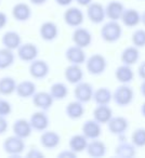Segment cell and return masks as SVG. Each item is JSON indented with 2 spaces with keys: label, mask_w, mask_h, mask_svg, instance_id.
Wrapping results in <instances>:
<instances>
[{
  "label": "cell",
  "mask_w": 145,
  "mask_h": 158,
  "mask_svg": "<svg viewBox=\"0 0 145 158\" xmlns=\"http://www.w3.org/2000/svg\"><path fill=\"white\" fill-rule=\"evenodd\" d=\"M138 75L141 79L145 80V61H143L142 63L139 65L138 67Z\"/></svg>",
  "instance_id": "cell-43"
},
{
  "label": "cell",
  "mask_w": 145,
  "mask_h": 158,
  "mask_svg": "<svg viewBox=\"0 0 145 158\" xmlns=\"http://www.w3.org/2000/svg\"><path fill=\"white\" fill-rule=\"evenodd\" d=\"M16 51H18L19 59L23 62H28V63H31L34 60L37 59L38 53H39L37 46L35 44H31V42L22 44Z\"/></svg>",
  "instance_id": "cell-9"
},
{
  "label": "cell",
  "mask_w": 145,
  "mask_h": 158,
  "mask_svg": "<svg viewBox=\"0 0 145 158\" xmlns=\"http://www.w3.org/2000/svg\"><path fill=\"white\" fill-rule=\"evenodd\" d=\"M12 16L18 22H26L31 16V9L27 3L19 2L12 8Z\"/></svg>",
  "instance_id": "cell-21"
},
{
  "label": "cell",
  "mask_w": 145,
  "mask_h": 158,
  "mask_svg": "<svg viewBox=\"0 0 145 158\" xmlns=\"http://www.w3.org/2000/svg\"><path fill=\"white\" fill-rule=\"evenodd\" d=\"M63 19L66 25H68L69 27H72V28H76V27H79L84 23L85 15L79 8L70 7L64 12Z\"/></svg>",
  "instance_id": "cell-6"
},
{
  "label": "cell",
  "mask_w": 145,
  "mask_h": 158,
  "mask_svg": "<svg viewBox=\"0 0 145 158\" xmlns=\"http://www.w3.org/2000/svg\"><path fill=\"white\" fill-rule=\"evenodd\" d=\"M12 112V105L9 101L5 99H0V116L7 117Z\"/></svg>",
  "instance_id": "cell-38"
},
{
  "label": "cell",
  "mask_w": 145,
  "mask_h": 158,
  "mask_svg": "<svg viewBox=\"0 0 145 158\" xmlns=\"http://www.w3.org/2000/svg\"><path fill=\"white\" fill-rule=\"evenodd\" d=\"M139 59H140V51L135 46L127 47L120 54L121 63L126 64V65H134L135 63H138Z\"/></svg>",
  "instance_id": "cell-24"
},
{
  "label": "cell",
  "mask_w": 145,
  "mask_h": 158,
  "mask_svg": "<svg viewBox=\"0 0 145 158\" xmlns=\"http://www.w3.org/2000/svg\"><path fill=\"white\" fill-rule=\"evenodd\" d=\"M1 44H3L5 48H8L10 50H18L19 47L22 44V38L18 31H8L3 34L1 38Z\"/></svg>",
  "instance_id": "cell-20"
},
{
  "label": "cell",
  "mask_w": 145,
  "mask_h": 158,
  "mask_svg": "<svg viewBox=\"0 0 145 158\" xmlns=\"http://www.w3.org/2000/svg\"><path fill=\"white\" fill-rule=\"evenodd\" d=\"M29 123L34 130L44 132V130L48 129L50 120H49L48 115L46 114V110H40V112H35L31 115L29 118Z\"/></svg>",
  "instance_id": "cell-15"
},
{
  "label": "cell",
  "mask_w": 145,
  "mask_h": 158,
  "mask_svg": "<svg viewBox=\"0 0 145 158\" xmlns=\"http://www.w3.org/2000/svg\"><path fill=\"white\" fill-rule=\"evenodd\" d=\"M59 158H76L77 157V153H75L74 151H72L70 148L65 149V151L61 152V153L57 155Z\"/></svg>",
  "instance_id": "cell-39"
},
{
  "label": "cell",
  "mask_w": 145,
  "mask_h": 158,
  "mask_svg": "<svg viewBox=\"0 0 145 158\" xmlns=\"http://www.w3.org/2000/svg\"><path fill=\"white\" fill-rule=\"evenodd\" d=\"M140 91H141V94L145 98V80H143V82L141 84V87H140Z\"/></svg>",
  "instance_id": "cell-47"
},
{
  "label": "cell",
  "mask_w": 145,
  "mask_h": 158,
  "mask_svg": "<svg viewBox=\"0 0 145 158\" xmlns=\"http://www.w3.org/2000/svg\"><path fill=\"white\" fill-rule=\"evenodd\" d=\"M132 44L138 48H143L145 47V29H136L132 34L131 37Z\"/></svg>",
  "instance_id": "cell-37"
},
{
  "label": "cell",
  "mask_w": 145,
  "mask_h": 158,
  "mask_svg": "<svg viewBox=\"0 0 145 158\" xmlns=\"http://www.w3.org/2000/svg\"><path fill=\"white\" fill-rule=\"evenodd\" d=\"M93 87L91 84L86 81H80L76 85L75 89H74V97L77 101L81 102V103H88L93 99Z\"/></svg>",
  "instance_id": "cell-5"
},
{
  "label": "cell",
  "mask_w": 145,
  "mask_h": 158,
  "mask_svg": "<svg viewBox=\"0 0 145 158\" xmlns=\"http://www.w3.org/2000/svg\"><path fill=\"white\" fill-rule=\"evenodd\" d=\"M86 67L89 74L93 75V76H99V75L103 74L107 68V61L104 55L95 53V54L89 56V59H87Z\"/></svg>",
  "instance_id": "cell-3"
},
{
  "label": "cell",
  "mask_w": 145,
  "mask_h": 158,
  "mask_svg": "<svg viewBox=\"0 0 145 158\" xmlns=\"http://www.w3.org/2000/svg\"><path fill=\"white\" fill-rule=\"evenodd\" d=\"M50 93L54 101H61L68 95V88L63 82H54L50 87Z\"/></svg>",
  "instance_id": "cell-35"
},
{
  "label": "cell",
  "mask_w": 145,
  "mask_h": 158,
  "mask_svg": "<svg viewBox=\"0 0 145 158\" xmlns=\"http://www.w3.org/2000/svg\"><path fill=\"white\" fill-rule=\"evenodd\" d=\"M75 1L79 6H81V7H88V6L92 2V0H75Z\"/></svg>",
  "instance_id": "cell-45"
},
{
  "label": "cell",
  "mask_w": 145,
  "mask_h": 158,
  "mask_svg": "<svg viewBox=\"0 0 145 158\" xmlns=\"http://www.w3.org/2000/svg\"><path fill=\"white\" fill-rule=\"evenodd\" d=\"M65 57L69 64H77V65H81L87 61V55L84 48H80L76 44L68 47L66 49Z\"/></svg>",
  "instance_id": "cell-11"
},
{
  "label": "cell",
  "mask_w": 145,
  "mask_h": 158,
  "mask_svg": "<svg viewBox=\"0 0 145 158\" xmlns=\"http://www.w3.org/2000/svg\"><path fill=\"white\" fill-rule=\"evenodd\" d=\"M27 157L29 158H41L44 157V153L40 152L39 149H36V148H31L28 153L26 154Z\"/></svg>",
  "instance_id": "cell-41"
},
{
  "label": "cell",
  "mask_w": 145,
  "mask_h": 158,
  "mask_svg": "<svg viewBox=\"0 0 145 158\" xmlns=\"http://www.w3.org/2000/svg\"><path fill=\"white\" fill-rule=\"evenodd\" d=\"M92 100L97 105H108L113 101V92L106 87H101L94 91Z\"/></svg>",
  "instance_id": "cell-32"
},
{
  "label": "cell",
  "mask_w": 145,
  "mask_h": 158,
  "mask_svg": "<svg viewBox=\"0 0 145 158\" xmlns=\"http://www.w3.org/2000/svg\"><path fill=\"white\" fill-rule=\"evenodd\" d=\"M15 92L22 99H28V98H33V95L37 92V87L34 81L23 80L16 85Z\"/></svg>",
  "instance_id": "cell-22"
},
{
  "label": "cell",
  "mask_w": 145,
  "mask_h": 158,
  "mask_svg": "<svg viewBox=\"0 0 145 158\" xmlns=\"http://www.w3.org/2000/svg\"><path fill=\"white\" fill-rule=\"evenodd\" d=\"M131 142L136 147H145V128H138L131 135Z\"/></svg>",
  "instance_id": "cell-36"
},
{
  "label": "cell",
  "mask_w": 145,
  "mask_h": 158,
  "mask_svg": "<svg viewBox=\"0 0 145 158\" xmlns=\"http://www.w3.org/2000/svg\"><path fill=\"white\" fill-rule=\"evenodd\" d=\"M39 35L41 39L44 40V41H53L54 39H56L57 35H59L57 25L54 22H51V21L44 22L39 28Z\"/></svg>",
  "instance_id": "cell-17"
},
{
  "label": "cell",
  "mask_w": 145,
  "mask_h": 158,
  "mask_svg": "<svg viewBox=\"0 0 145 158\" xmlns=\"http://www.w3.org/2000/svg\"><path fill=\"white\" fill-rule=\"evenodd\" d=\"M125 11V6L120 1H110L105 7L106 18L112 21H119Z\"/></svg>",
  "instance_id": "cell-25"
},
{
  "label": "cell",
  "mask_w": 145,
  "mask_h": 158,
  "mask_svg": "<svg viewBox=\"0 0 145 158\" xmlns=\"http://www.w3.org/2000/svg\"><path fill=\"white\" fill-rule=\"evenodd\" d=\"M141 114H142L143 117L145 118V102L142 104V106H141Z\"/></svg>",
  "instance_id": "cell-48"
},
{
  "label": "cell",
  "mask_w": 145,
  "mask_h": 158,
  "mask_svg": "<svg viewBox=\"0 0 145 158\" xmlns=\"http://www.w3.org/2000/svg\"><path fill=\"white\" fill-rule=\"evenodd\" d=\"M9 129V123H8V120L6 119V117L0 116V135L5 134L6 132Z\"/></svg>",
  "instance_id": "cell-40"
},
{
  "label": "cell",
  "mask_w": 145,
  "mask_h": 158,
  "mask_svg": "<svg viewBox=\"0 0 145 158\" xmlns=\"http://www.w3.org/2000/svg\"><path fill=\"white\" fill-rule=\"evenodd\" d=\"M108 131L117 136H121L126 133L129 128V121L126 117L122 116H113V118L107 123Z\"/></svg>",
  "instance_id": "cell-8"
},
{
  "label": "cell",
  "mask_w": 145,
  "mask_h": 158,
  "mask_svg": "<svg viewBox=\"0 0 145 158\" xmlns=\"http://www.w3.org/2000/svg\"><path fill=\"white\" fill-rule=\"evenodd\" d=\"M121 35H122V28L118 21L110 20L101 28V37L107 44H114L118 41Z\"/></svg>",
  "instance_id": "cell-1"
},
{
  "label": "cell",
  "mask_w": 145,
  "mask_h": 158,
  "mask_svg": "<svg viewBox=\"0 0 145 158\" xmlns=\"http://www.w3.org/2000/svg\"><path fill=\"white\" fill-rule=\"evenodd\" d=\"M16 81L12 77L6 76L0 78V94L1 95H10L15 92Z\"/></svg>",
  "instance_id": "cell-34"
},
{
  "label": "cell",
  "mask_w": 145,
  "mask_h": 158,
  "mask_svg": "<svg viewBox=\"0 0 145 158\" xmlns=\"http://www.w3.org/2000/svg\"><path fill=\"white\" fill-rule=\"evenodd\" d=\"M120 21L126 27H135L141 23V14L135 9H125Z\"/></svg>",
  "instance_id": "cell-30"
},
{
  "label": "cell",
  "mask_w": 145,
  "mask_h": 158,
  "mask_svg": "<svg viewBox=\"0 0 145 158\" xmlns=\"http://www.w3.org/2000/svg\"><path fill=\"white\" fill-rule=\"evenodd\" d=\"M81 132L88 140H95V139H99L102 134L101 123H97L95 119L86 120L81 127Z\"/></svg>",
  "instance_id": "cell-14"
},
{
  "label": "cell",
  "mask_w": 145,
  "mask_h": 158,
  "mask_svg": "<svg viewBox=\"0 0 145 158\" xmlns=\"http://www.w3.org/2000/svg\"><path fill=\"white\" fill-rule=\"evenodd\" d=\"M29 1L35 6H41V5H44V3H46L48 0H29Z\"/></svg>",
  "instance_id": "cell-46"
},
{
  "label": "cell",
  "mask_w": 145,
  "mask_h": 158,
  "mask_svg": "<svg viewBox=\"0 0 145 158\" xmlns=\"http://www.w3.org/2000/svg\"><path fill=\"white\" fill-rule=\"evenodd\" d=\"M88 139L84 135V134H74L72 138L68 141V146L72 151H74L75 153H82L84 151L87 149L88 146Z\"/></svg>",
  "instance_id": "cell-31"
},
{
  "label": "cell",
  "mask_w": 145,
  "mask_h": 158,
  "mask_svg": "<svg viewBox=\"0 0 145 158\" xmlns=\"http://www.w3.org/2000/svg\"><path fill=\"white\" fill-rule=\"evenodd\" d=\"M3 151L10 156H19L25 151V142L24 139L20 138V136L13 135L8 136L5 141H3Z\"/></svg>",
  "instance_id": "cell-4"
},
{
  "label": "cell",
  "mask_w": 145,
  "mask_h": 158,
  "mask_svg": "<svg viewBox=\"0 0 145 158\" xmlns=\"http://www.w3.org/2000/svg\"><path fill=\"white\" fill-rule=\"evenodd\" d=\"M55 2L61 7H67L72 2V0H55Z\"/></svg>",
  "instance_id": "cell-44"
},
{
  "label": "cell",
  "mask_w": 145,
  "mask_h": 158,
  "mask_svg": "<svg viewBox=\"0 0 145 158\" xmlns=\"http://www.w3.org/2000/svg\"><path fill=\"white\" fill-rule=\"evenodd\" d=\"M8 24V16L5 12L0 11V29H2Z\"/></svg>",
  "instance_id": "cell-42"
},
{
  "label": "cell",
  "mask_w": 145,
  "mask_h": 158,
  "mask_svg": "<svg viewBox=\"0 0 145 158\" xmlns=\"http://www.w3.org/2000/svg\"><path fill=\"white\" fill-rule=\"evenodd\" d=\"M134 99V91L130 86L126 84H121L118 88L115 89L113 92V101L115 104L120 107L129 106Z\"/></svg>",
  "instance_id": "cell-2"
},
{
  "label": "cell",
  "mask_w": 145,
  "mask_h": 158,
  "mask_svg": "<svg viewBox=\"0 0 145 158\" xmlns=\"http://www.w3.org/2000/svg\"><path fill=\"white\" fill-rule=\"evenodd\" d=\"M86 152L91 157L100 158L105 156L106 152H107V147H106L104 142L100 141L99 139H95V140H90V142L88 143Z\"/></svg>",
  "instance_id": "cell-23"
},
{
  "label": "cell",
  "mask_w": 145,
  "mask_h": 158,
  "mask_svg": "<svg viewBox=\"0 0 145 158\" xmlns=\"http://www.w3.org/2000/svg\"><path fill=\"white\" fill-rule=\"evenodd\" d=\"M141 23H142V24L145 26V11L141 14Z\"/></svg>",
  "instance_id": "cell-49"
},
{
  "label": "cell",
  "mask_w": 145,
  "mask_h": 158,
  "mask_svg": "<svg viewBox=\"0 0 145 158\" xmlns=\"http://www.w3.org/2000/svg\"><path fill=\"white\" fill-rule=\"evenodd\" d=\"M15 61V54L13 53V50H10L8 48L3 47L0 49V69H7L11 67Z\"/></svg>",
  "instance_id": "cell-33"
},
{
  "label": "cell",
  "mask_w": 145,
  "mask_h": 158,
  "mask_svg": "<svg viewBox=\"0 0 145 158\" xmlns=\"http://www.w3.org/2000/svg\"><path fill=\"white\" fill-rule=\"evenodd\" d=\"M72 39L74 44L80 47V48H87L92 44V34L86 28L82 27H76L72 33Z\"/></svg>",
  "instance_id": "cell-12"
},
{
  "label": "cell",
  "mask_w": 145,
  "mask_h": 158,
  "mask_svg": "<svg viewBox=\"0 0 145 158\" xmlns=\"http://www.w3.org/2000/svg\"><path fill=\"white\" fill-rule=\"evenodd\" d=\"M33 100V104L37 108L41 110H48L51 108L54 99L52 98L50 92H46V91H37L31 98Z\"/></svg>",
  "instance_id": "cell-13"
},
{
  "label": "cell",
  "mask_w": 145,
  "mask_h": 158,
  "mask_svg": "<svg viewBox=\"0 0 145 158\" xmlns=\"http://www.w3.org/2000/svg\"><path fill=\"white\" fill-rule=\"evenodd\" d=\"M113 118V110L108 105H97L93 110V119L101 125H107Z\"/></svg>",
  "instance_id": "cell-28"
},
{
  "label": "cell",
  "mask_w": 145,
  "mask_h": 158,
  "mask_svg": "<svg viewBox=\"0 0 145 158\" xmlns=\"http://www.w3.org/2000/svg\"><path fill=\"white\" fill-rule=\"evenodd\" d=\"M87 16L93 24H101L106 19L105 7L99 2H91L87 7Z\"/></svg>",
  "instance_id": "cell-7"
},
{
  "label": "cell",
  "mask_w": 145,
  "mask_h": 158,
  "mask_svg": "<svg viewBox=\"0 0 145 158\" xmlns=\"http://www.w3.org/2000/svg\"><path fill=\"white\" fill-rule=\"evenodd\" d=\"M64 76H65V79L67 80V82H69L72 85H77L78 82L82 81V79H84V70L81 69L80 65L69 64L65 68Z\"/></svg>",
  "instance_id": "cell-19"
},
{
  "label": "cell",
  "mask_w": 145,
  "mask_h": 158,
  "mask_svg": "<svg viewBox=\"0 0 145 158\" xmlns=\"http://www.w3.org/2000/svg\"><path fill=\"white\" fill-rule=\"evenodd\" d=\"M61 143V136L57 132L44 130L40 135V144L46 149H54Z\"/></svg>",
  "instance_id": "cell-16"
},
{
  "label": "cell",
  "mask_w": 145,
  "mask_h": 158,
  "mask_svg": "<svg viewBox=\"0 0 145 158\" xmlns=\"http://www.w3.org/2000/svg\"><path fill=\"white\" fill-rule=\"evenodd\" d=\"M65 113L69 119H72V120L80 119L85 114L84 103L77 101V100H76V101L69 102V103L66 105Z\"/></svg>",
  "instance_id": "cell-29"
},
{
  "label": "cell",
  "mask_w": 145,
  "mask_h": 158,
  "mask_svg": "<svg viewBox=\"0 0 145 158\" xmlns=\"http://www.w3.org/2000/svg\"><path fill=\"white\" fill-rule=\"evenodd\" d=\"M115 155L121 158H131L136 155V146L133 143L120 141L115 148Z\"/></svg>",
  "instance_id": "cell-27"
},
{
  "label": "cell",
  "mask_w": 145,
  "mask_h": 158,
  "mask_svg": "<svg viewBox=\"0 0 145 158\" xmlns=\"http://www.w3.org/2000/svg\"><path fill=\"white\" fill-rule=\"evenodd\" d=\"M50 72V67H49L48 63L44 60H34L31 62L29 65V74L34 79L37 80H41V79L46 78L49 75Z\"/></svg>",
  "instance_id": "cell-10"
},
{
  "label": "cell",
  "mask_w": 145,
  "mask_h": 158,
  "mask_svg": "<svg viewBox=\"0 0 145 158\" xmlns=\"http://www.w3.org/2000/svg\"><path fill=\"white\" fill-rule=\"evenodd\" d=\"M115 77H116L117 81H119L120 84H130L131 81H133L134 79V72L131 68L130 65H126V64H121L120 66H118L115 72Z\"/></svg>",
  "instance_id": "cell-26"
},
{
  "label": "cell",
  "mask_w": 145,
  "mask_h": 158,
  "mask_svg": "<svg viewBox=\"0 0 145 158\" xmlns=\"http://www.w3.org/2000/svg\"><path fill=\"white\" fill-rule=\"evenodd\" d=\"M12 130H13V133L15 135L20 136L22 139H27L28 136H31V131H33V127H31L29 120L25 118H20L16 119L13 123V126H12Z\"/></svg>",
  "instance_id": "cell-18"
}]
</instances>
